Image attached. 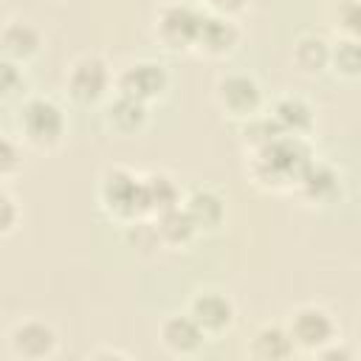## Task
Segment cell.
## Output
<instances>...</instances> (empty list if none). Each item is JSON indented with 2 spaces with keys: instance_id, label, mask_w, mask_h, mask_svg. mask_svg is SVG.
Segmentation results:
<instances>
[{
  "instance_id": "obj_1",
  "label": "cell",
  "mask_w": 361,
  "mask_h": 361,
  "mask_svg": "<svg viewBox=\"0 0 361 361\" xmlns=\"http://www.w3.org/2000/svg\"><path fill=\"white\" fill-rule=\"evenodd\" d=\"M248 155H251L248 172H251L254 183L262 189H274V192L296 189L299 175L313 161L307 141L296 138V135H279L271 144H265Z\"/></svg>"
},
{
  "instance_id": "obj_2",
  "label": "cell",
  "mask_w": 361,
  "mask_h": 361,
  "mask_svg": "<svg viewBox=\"0 0 361 361\" xmlns=\"http://www.w3.org/2000/svg\"><path fill=\"white\" fill-rule=\"evenodd\" d=\"M17 133L34 149H56L65 138V110L48 96H28L17 107Z\"/></svg>"
},
{
  "instance_id": "obj_3",
  "label": "cell",
  "mask_w": 361,
  "mask_h": 361,
  "mask_svg": "<svg viewBox=\"0 0 361 361\" xmlns=\"http://www.w3.org/2000/svg\"><path fill=\"white\" fill-rule=\"evenodd\" d=\"M206 8L200 3L189 0H169L155 11L152 34L155 39L169 51H189L197 42L200 25H203Z\"/></svg>"
},
{
  "instance_id": "obj_4",
  "label": "cell",
  "mask_w": 361,
  "mask_h": 361,
  "mask_svg": "<svg viewBox=\"0 0 361 361\" xmlns=\"http://www.w3.org/2000/svg\"><path fill=\"white\" fill-rule=\"evenodd\" d=\"M99 203L113 220H121V223L138 220L141 214H147L141 175H135L124 166L104 169V175L99 180Z\"/></svg>"
},
{
  "instance_id": "obj_5",
  "label": "cell",
  "mask_w": 361,
  "mask_h": 361,
  "mask_svg": "<svg viewBox=\"0 0 361 361\" xmlns=\"http://www.w3.org/2000/svg\"><path fill=\"white\" fill-rule=\"evenodd\" d=\"M110 85H116V79L110 73V65L99 54H82L65 71V90L76 104L102 102Z\"/></svg>"
},
{
  "instance_id": "obj_6",
  "label": "cell",
  "mask_w": 361,
  "mask_h": 361,
  "mask_svg": "<svg viewBox=\"0 0 361 361\" xmlns=\"http://www.w3.org/2000/svg\"><path fill=\"white\" fill-rule=\"evenodd\" d=\"M288 333L302 353H319L330 341H336V319L322 305H302L288 316Z\"/></svg>"
},
{
  "instance_id": "obj_7",
  "label": "cell",
  "mask_w": 361,
  "mask_h": 361,
  "mask_svg": "<svg viewBox=\"0 0 361 361\" xmlns=\"http://www.w3.org/2000/svg\"><path fill=\"white\" fill-rule=\"evenodd\" d=\"M214 102L226 116L245 121L262 113V87L248 73H226L214 85Z\"/></svg>"
},
{
  "instance_id": "obj_8",
  "label": "cell",
  "mask_w": 361,
  "mask_h": 361,
  "mask_svg": "<svg viewBox=\"0 0 361 361\" xmlns=\"http://www.w3.org/2000/svg\"><path fill=\"white\" fill-rule=\"evenodd\" d=\"M169 90V71L155 59H138L116 73V93L152 104Z\"/></svg>"
},
{
  "instance_id": "obj_9",
  "label": "cell",
  "mask_w": 361,
  "mask_h": 361,
  "mask_svg": "<svg viewBox=\"0 0 361 361\" xmlns=\"http://www.w3.org/2000/svg\"><path fill=\"white\" fill-rule=\"evenodd\" d=\"M8 347H11V355L14 358H23V361H45L56 353L59 347V336L56 330L42 322V319H25V322H17L8 333Z\"/></svg>"
},
{
  "instance_id": "obj_10",
  "label": "cell",
  "mask_w": 361,
  "mask_h": 361,
  "mask_svg": "<svg viewBox=\"0 0 361 361\" xmlns=\"http://www.w3.org/2000/svg\"><path fill=\"white\" fill-rule=\"evenodd\" d=\"M186 310H189L192 319L206 330L209 338L228 333V330L234 327V319H237V307H234L231 296L223 293V290H212V288L197 290V293L189 299V307H186Z\"/></svg>"
},
{
  "instance_id": "obj_11",
  "label": "cell",
  "mask_w": 361,
  "mask_h": 361,
  "mask_svg": "<svg viewBox=\"0 0 361 361\" xmlns=\"http://www.w3.org/2000/svg\"><path fill=\"white\" fill-rule=\"evenodd\" d=\"M158 338L161 347L169 355H195L203 344H206V330L192 319V313H169L161 324H158Z\"/></svg>"
},
{
  "instance_id": "obj_12",
  "label": "cell",
  "mask_w": 361,
  "mask_h": 361,
  "mask_svg": "<svg viewBox=\"0 0 361 361\" xmlns=\"http://www.w3.org/2000/svg\"><path fill=\"white\" fill-rule=\"evenodd\" d=\"M237 45H240V25L234 23V17L206 11L195 51H200L203 56H212V59H223V56L234 54Z\"/></svg>"
},
{
  "instance_id": "obj_13",
  "label": "cell",
  "mask_w": 361,
  "mask_h": 361,
  "mask_svg": "<svg viewBox=\"0 0 361 361\" xmlns=\"http://www.w3.org/2000/svg\"><path fill=\"white\" fill-rule=\"evenodd\" d=\"M296 192L307 200V203H333L341 195V175L333 164L324 161H310L305 166V172L296 180Z\"/></svg>"
},
{
  "instance_id": "obj_14",
  "label": "cell",
  "mask_w": 361,
  "mask_h": 361,
  "mask_svg": "<svg viewBox=\"0 0 361 361\" xmlns=\"http://www.w3.org/2000/svg\"><path fill=\"white\" fill-rule=\"evenodd\" d=\"M104 127L116 135H135L147 127V118H149V104L138 102V99H130L124 93H116L107 104H104Z\"/></svg>"
},
{
  "instance_id": "obj_15",
  "label": "cell",
  "mask_w": 361,
  "mask_h": 361,
  "mask_svg": "<svg viewBox=\"0 0 361 361\" xmlns=\"http://www.w3.org/2000/svg\"><path fill=\"white\" fill-rule=\"evenodd\" d=\"M268 116L276 121V127L285 133V135H296V138H307L310 130L316 127V116H313V107L307 99L302 96H293V93H285L279 96Z\"/></svg>"
},
{
  "instance_id": "obj_16",
  "label": "cell",
  "mask_w": 361,
  "mask_h": 361,
  "mask_svg": "<svg viewBox=\"0 0 361 361\" xmlns=\"http://www.w3.org/2000/svg\"><path fill=\"white\" fill-rule=\"evenodd\" d=\"M0 48H3V59L25 65L39 54L42 34L37 25H31L25 20H8L3 25V34H0Z\"/></svg>"
},
{
  "instance_id": "obj_17",
  "label": "cell",
  "mask_w": 361,
  "mask_h": 361,
  "mask_svg": "<svg viewBox=\"0 0 361 361\" xmlns=\"http://www.w3.org/2000/svg\"><path fill=\"white\" fill-rule=\"evenodd\" d=\"M296 344L285 324H262L248 341V355L257 361H285L293 358Z\"/></svg>"
},
{
  "instance_id": "obj_18",
  "label": "cell",
  "mask_w": 361,
  "mask_h": 361,
  "mask_svg": "<svg viewBox=\"0 0 361 361\" xmlns=\"http://www.w3.org/2000/svg\"><path fill=\"white\" fill-rule=\"evenodd\" d=\"M152 220H155V228H158L161 243H164L166 248H186V245L197 237V231H200L183 203L175 206V209H166V212L155 214Z\"/></svg>"
},
{
  "instance_id": "obj_19",
  "label": "cell",
  "mask_w": 361,
  "mask_h": 361,
  "mask_svg": "<svg viewBox=\"0 0 361 361\" xmlns=\"http://www.w3.org/2000/svg\"><path fill=\"white\" fill-rule=\"evenodd\" d=\"M290 59L299 73L319 76L330 68V42L322 34H302L290 48Z\"/></svg>"
},
{
  "instance_id": "obj_20",
  "label": "cell",
  "mask_w": 361,
  "mask_h": 361,
  "mask_svg": "<svg viewBox=\"0 0 361 361\" xmlns=\"http://www.w3.org/2000/svg\"><path fill=\"white\" fill-rule=\"evenodd\" d=\"M141 189H144V212L149 217L180 206V189L166 172H147L141 175Z\"/></svg>"
},
{
  "instance_id": "obj_21",
  "label": "cell",
  "mask_w": 361,
  "mask_h": 361,
  "mask_svg": "<svg viewBox=\"0 0 361 361\" xmlns=\"http://www.w3.org/2000/svg\"><path fill=\"white\" fill-rule=\"evenodd\" d=\"M186 212L192 214V220L197 223L200 231H212V228H220L223 220H226V203L217 192L212 189H195L186 200H183Z\"/></svg>"
},
{
  "instance_id": "obj_22",
  "label": "cell",
  "mask_w": 361,
  "mask_h": 361,
  "mask_svg": "<svg viewBox=\"0 0 361 361\" xmlns=\"http://www.w3.org/2000/svg\"><path fill=\"white\" fill-rule=\"evenodd\" d=\"M330 71L341 79H361V39L338 37L330 42Z\"/></svg>"
},
{
  "instance_id": "obj_23",
  "label": "cell",
  "mask_w": 361,
  "mask_h": 361,
  "mask_svg": "<svg viewBox=\"0 0 361 361\" xmlns=\"http://www.w3.org/2000/svg\"><path fill=\"white\" fill-rule=\"evenodd\" d=\"M279 135H285V133L276 127V121H274L268 113H257V116L240 121V138H243V144H245L248 152H254V149L271 144V141L279 138Z\"/></svg>"
},
{
  "instance_id": "obj_24",
  "label": "cell",
  "mask_w": 361,
  "mask_h": 361,
  "mask_svg": "<svg viewBox=\"0 0 361 361\" xmlns=\"http://www.w3.org/2000/svg\"><path fill=\"white\" fill-rule=\"evenodd\" d=\"M333 25L338 37L361 39V0H338L333 8Z\"/></svg>"
},
{
  "instance_id": "obj_25",
  "label": "cell",
  "mask_w": 361,
  "mask_h": 361,
  "mask_svg": "<svg viewBox=\"0 0 361 361\" xmlns=\"http://www.w3.org/2000/svg\"><path fill=\"white\" fill-rule=\"evenodd\" d=\"M124 237H127V243H130L135 251H155V248L164 245V243H161V234H158V228H155V220H152V223H144V220L138 217V220L127 223Z\"/></svg>"
},
{
  "instance_id": "obj_26",
  "label": "cell",
  "mask_w": 361,
  "mask_h": 361,
  "mask_svg": "<svg viewBox=\"0 0 361 361\" xmlns=\"http://www.w3.org/2000/svg\"><path fill=\"white\" fill-rule=\"evenodd\" d=\"M20 169H23V138H14L6 133L0 138V175L8 183Z\"/></svg>"
},
{
  "instance_id": "obj_27",
  "label": "cell",
  "mask_w": 361,
  "mask_h": 361,
  "mask_svg": "<svg viewBox=\"0 0 361 361\" xmlns=\"http://www.w3.org/2000/svg\"><path fill=\"white\" fill-rule=\"evenodd\" d=\"M0 90H3V99H11L17 90H25L23 65L3 59V68H0Z\"/></svg>"
},
{
  "instance_id": "obj_28",
  "label": "cell",
  "mask_w": 361,
  "mask_h": 361,
  "mask_svg": "<svg viewBox=\"0 0 361 361\" xmlns=\"http://www.w3.org/2000/svg\"><path fill=\"white\" fill-rule=\"evenodd\" d=\"M0 209H3V220H0V234L8 237L14 228H17V200L8 189V183H3V192H0Z\"/></svg>"
},
{
  "instance_id": "obj_29",
  "label": "cell",
  "mask_w": 361,
  "mask_h": 361,
  "mask_svg": "<svg viewBox=\"0 0 361 361\" xmlns=\"http://www.w3.org/2000/svg\"><path fill=\"white\" fill-rule=\"evenodd\" d=\"M200 6H203L206 11H212V14L234 17V14H240V11L248 6V0H200Z\"/></svg>"
},
{
  "instance_id": "obj_30",
  "label": "cell",
  "mask_w": 361,
  "mask_h": 361,
  "mask_svg": "<svg viewBox=\"0 0 361 361\" xmlns=\"http://www.w3.org/2000/svg\"><path fill=\"white\" fill-rule=\"evenodd\" d=\"M336 341H338V338H336ZM336 341H330L327 347H322V350H319L316 355H319V358H350L353 353H350L347 347H341V344H336Z\"/></svg>"
},
{
  "instance_id": "obj_31",
  "label": "cell",
  "mask_w": 361,
  "mask_h": 361,
  "mask_svg": "<svg viewBox=\"0 0 361 361\" xmlns=\"http://www.w3.org/2000/svg\"><path fill=\"white\" fill-rule=\"evenodd\" d=\"M87 358H127V353H121V350H110V347H102V350L87 353Z\"/></svg>"
},
{
  "instance_id": "obj_32",
  "label": "cell",
  "mask_w": 361,
  "mask_h": 361,
  "mask_svg": "<svg viewBox=\"0 0 361 361\" xmlns=\"http://www.w3.org/2000/svg\"><path fill=\"white\" fill-rule=\"evenodd\" d=\"M358 336H361V322H358Z\"/></svg>"
}]
</instances>
